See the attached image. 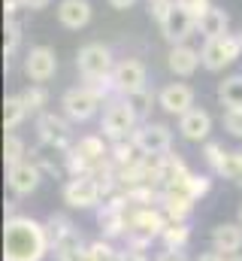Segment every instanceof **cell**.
I'll return each mask as SVG.
<instances>
[{"label":"cell","instance_id":"6da1fadb","mask_svg":"<svg viewBox=\"0 0 242 261\" xmlns=\"http://www.w3.org/2000/svg\"><path fill=\"white\" fill-rule=\"evenodd\" d=\"M46 225L31 216H9L3 228V261H43L49 255Z\"/></svg>","mask_w":242,"mask_h":261},{"label":"cell","instance_id":"7a4b0ae2","mask_svg":"<svg viewBox=\"0 0 242 261\" xmlns=\"http://www.w3.org/2000/svg\"><path fill=\"white\" fill-rule=\"evenodd\" d=\"M167 228V216L161 206H136L127 216V240L133 249H145L155 237H161Z\"/></svg>","mask_w":242,"mask_h":261},{"label":"cell","instance_id":"3957f363","mask_svg":"<svg viewBox=\"0 0 242 261\" xmlns=\"http://www.w3.org/2000/svg\"><path fill=\"white\" fill-rule=\"evenodd\" d=\"M136 113L133 107L127 103V97H118L106 107L103 113V137H109L112 143H121V140H130L133 130H136Z\"/></svg>","mask_w":242,"mask_h":261},{"label":"cell","instance_id":"277c9868","mask_svg":"<svg viewBox=\"0 0 242 261\" xmlns=\"http://www.w3.org/2000/svg\"><path fill=\"white\" fill-rule=\"evenodd\" d=\"M242 55V40L239 34H224V37H215V40H206L203 49H200V58L206 70H224L227 64H233Z\"/></svg>","mask_w":242,"mask_h":261},{"label":"cell","instance_id":"5b68a950","mask_svg":"<svg viewBox=\"0 0 242 261\" xmlns=\"http://www.w3.org/2000/svg\"><path fill=\"white\" fill-rule=\"evenodd\" d=\"M76 67H79L82 79L88 82V79H106V76H112L115 61H112V52H109L103 43H88V46L79 49Z\"/></svg>","mask_w":242,"mask_h":261},{"label":"cell","instance_id":"8992f818","mask_svg":"<svg viewBox=\"0 0 242 261\" xmlns=\"http://www.w3.org/2000/svg\"><path fill=\"white\" fill-rule=\"evenodd\" d=\"M100 100H103V97H100L91 85H79V88H70V91L64 94L60 107H64V116H67V119H73V122H88V119L97 116Z\"/></svg>","mask_w":242,"mask_h":261},{"label":"cell","instance_id":"52a82bcc","mask_svg":"<svg viewBox=\"0 0 242 261\" xmlns=\"http://www.w3.org/2000/svg\"><path fill=\"white\" fill-rule=\"evenodd\" d=\"M103 195H106V189H103V182H100L97 176H73V179H67V186H64V200H67L70 206H76V210L97 206Z\"/></svg>","mask_w":242,"mask_h":261},{"label":"cell","instance_id":"ba28073f","mask_svg":"<svg viewBox=\"0 0 242 261\" xmlns=\"http://www.w3.org/2000/svg\"><path fill=\"white\" fill-rule=\"evenodd\" d=\"M133 143L139 146L142 155H167L173 146V134L161 122H145L133 130Z\"/></svg>","mask_w":242,"mask_h":261},{"label":"cell","instance_id":"9c48e42d","mask_svg":"<svg viewBox=\"0 0 242 261\" xmlns=\"http://www.w3.org/2000/svg\"><path fill=\"white\" fill-rule=\"evenodd\" d=\"M145 79H148L145 64L136 61V58H124V61H118L115 70H112V85H115V91H118L121 97H127V94L145 88Z\"/></svg>","mask_w":242,"mask_h":261},{"label":"cell","instance_id":"30bf717a","mask_svg":"<svg viewBox=\"0 0 242 261\" xmlns=\"http://www.w3.org/2000/svg\"><path fill=\"white\" fill-rule=\"evenodd\" d=\"M55 70H58V58H55V52H52L49 46H37V49H31V52L24 55V73H27V79L37 82V85L49 82V79L55 76Z\"/></svg>","mask_w":242,"mask_h":261},{"label":"cell","instance_id":"8fae6325","mask_svg":"<svg viewBox=\"0 0 242 261\" xmlns=\"http://www.w3.org/2000/svg\"><path fill=\"white\" fill-rule=\"evenodd\" d=\"M161 31H164V37H167L173 46H179V43H185V40L197 31V18L176 3V6L170 9V15L161 21Z\"/></svg>","mask_w":242,"mask_h":261},{"label":"cell","instance_id":"7c38bea8","mask_svg":"<svg viewBox=\"0 0 242 261\" xmlns=\"http://www.w3.org/2000/svg\"><path fill=\"white\" fill-rule=\"evenodd\" d=\"M158 103H161V110H167L173 116H185L188 110H194V88L185 82H170L161 88Z\"/></svg>","mask_w":242,"mask_h":261},{"label":"cell","instance_id":"4fadbf2b","mask_svg":"<svg viewBox=\"0 0 242 261\" xmlns=\"http://www.w3.org/2000/svg\"><path fill=\"white\" fill-rule=\"evenodd\" d=\"M40 164H34V161H18V164H12V167H6V182H9V189L15 192V195H31L37 186H40Z\"/></svg>","mask_w":242,"mask_h":261},{"label":"cell","instance_id":"5bb4252c","mask_svg":"<svg viewBox=\"0 0 242 261\" xmlns=\"http://www.w3.org/2000/svg\"><path fill=\"white\" fill-rule=\"evenodd\" d=\"M203 158L212 167V173H218L224 179H236V182L242 179V167H239V161H236V152H224L218 143H209L206 152H203Z\"/></svg>","mask_w":242,"mask_h":261},{"label":"cell","instance_id":"9a60e30c","mask_svg":"<svg viewBox=\"0 0 242 261\" xmlns=\"http://www.w3.org/2000/svg\"><path fill=\"white\" fill-rule=\"evenodd\" d=\"M37 130H40V140L55 146V149H70V125L55 116V113H43L37 119Z\"/></svg>","mask_w":242,"mask_h":261},{"label":"cell","instance_id":"2e32d148","mask_svg":"<svg viewBox=\"0 0 242 261\" xmlns=\"http://www.w3.org/2000/svg\"><path fill=\"white\" fill-rule=\"evenodd\" d=\"M209 130H212V116H209L206 110H200V107H194V110H188L185 116H179V134L185 140H191V143L206 140Z\"/></svg>","mask_w":242,"mask_h":261},{"label":"cell","instance_id":"e0dca14e","mask_svg":"<svg viewBox=\"0 0 242 261\" xmlns=\"http://www.w3.org/2000/svg\"><path fill=\"white\" fill-rule=\"evenodd\" d=\"M167 64H170V70H173L176 76H194V73H197V67L203 64V58H200V52H197V49H191L188 43H179V46H173V49H170Z\"/></svg>","mask_w":242,"mask_h":261},{"label":"cell","instance_id":"ac0fdd59","mask_svg":"<svg viewBox=\"0 0 242 261\" xmlns=\"http://www.w3.org/2000/svg\"><path fill=\"white\" fill-rule=\"evenodd\" d=\"M58 18L64 28L79 31L91 21V3L88 0H60L58 3Z\"/></svg>","mask_w":242,"mask_h":261},{"label":"cell","instance_id":"d6986e66","mask_svg":"<svg viewBox=\"0 0 242 261\" xmlns=\"http://www.w3.org/2000/svg\"><path fill=\"white\" fill-rule=\"evenodd\" d=\"M212 249L224 255H236L242 249V225L239 222H224L212 231Z\"/></svg>","mask_w":242,"mask_h":261},{"label":"cell","instance_id":"ffe728a7","mask_svg":"<svg viewBox=\"0 0 242 261\" xmlns=\"http://www.w3.org/2000/svg\"><path fill=\"white\" fill-rule=\"evenodd\" d=\"M194 200L185 195H176V192H161V210L167 216V222H185L188 213H191Z\"/></svg>","mask_w":242,"mask_h":261},{"label":"cell","instance_id":"44dd1931","mask_svg":"<svg viewBox=\"0 0 242 261\" xmlns=\"http://www.w3.org/2000/svg\"><path fill=\"white\" fill-rule=\"evenodd\" d=\"M197 31L203 34V40H215V37H224L227 34V12L224 9H209L200 21H197Z\"/></svg>","mask_w":242,"mask_h":261},{"label":"cell","instance_id":"7402d4cb","mask_svg":"<svg viewBox=\"0 0 242 261\" xmlns=\"http://www.w3.org/2000/svg\"><path fill=\"white\" fill-rule=\"evenodd\" d=\"M27 113H31V110H27V103L21 100V94L6 97V103H3V128L15 130L21 122H24V116H27Z\"/></svg>","mask_w":242,"mask_h":261},{"label":"cell","instance_id":"603a6c76","mask_svg":"<svg viewBox=\"0 0 242 261\" xmlns=\"http://www.w3.org/2000/svg\"><path fill=\"white\" fill-rule=\"evenodd\" d=\"M188 237H191V228H188L185 222H167V228H164V234H161V243H164V249H170V252H182V246L188 243Z\"/></svg>","mask_w":242,"mask_h":261},{"label":"cell","instance_id":"cb8c5ba5","mask_svg":"<svg viewBox=\"0 0 242 261\" xmlns=\"http://www.w3.org/2000/svg\"><path fill=\"white\" fill-rule=\"evenodd\" d=\"M218 100L227 110H242V76H227L218 85Z\"/></svg>","mask_w":242,"mask_h":261},{"label":"cell","instance_id":"d4e9b609","mask_svg":"<svg viewBox=\"0 0 242 261\" xmlns=\"http://www.w3.org/2000/svg\"><path fill=\"white\" fill-rule=\"evenodd\" d=\"M70 234H73V225H70L64 216H52V219L46 222V237H49V246H52V249L60 246Z\"/></svg>","mask_w":242,"mask_h":261},{"label":"cell","instance_id":"484cf974","mask_svg":"<svg viewBox=\"0 0 242 261\" xmlns=\"http://www.w3.org/2000/svg\"><path fill=\"white\" fill-rule=\"evenodd\" d=\"M3 161H6V167L24 161V140H21L18 134H6V143H3Z\"/></svg>","mask_w":242,"mask_h":261},{"label":"cell","instance_id":"4316f807","mask_svg":"<svg viewBox=\"0 0 242 261\" xmlns=\"http://www.w3.org/2000/svg\"><path fill=\"white\" fill-rule=\"evenodd\" d=\"M21 100L27 103V110H43V107L49 103V94H46V88H43V85H37V82H34L31 88H24V91H21Z\"/></svg>","mask_w":242,"mask_h":261},{"label":"cell","instance_id":"83f0119b","mask_svg":"<svg viewBox=\"0 0 242 261\" xmlns=\"http://www.w3.org/2000/svg\"><path fill=\"white\" fill-rule=\"evenodd\" d=\"M88 249H91V261H124V255L115 252L106 240H97V243H91Z\"/></svg>","mask_w":242,"mask_h":261},{"label":"cell","instance_id":"f1b7e54d","mask_svg":"<svg viewBox=\"0 0 242 261\" xmlns=\"http://www.w3.org/2000/svg\"><path fill=\"white\" fill-rule=\"evenodd\" d=\"M127 103L133 107V113H136V116H145V113H148V107H152V94H148L145 88H139V91L127 94Z\"/></svg>","mask_w":242,"mask_h":261},{"label":"cell","instance_id":"f546056e","mask_svg":"<svg viewBox=\"0 0 242 261\" xmlns=\"http://www.w3.org/2000/svg\"><path fill=\"white\" fill-rule=\"evenodd\" d=\"M18 43H21V24H12V21H6V64H9L12 52L18 49Z\"/></svg>","mask_w":242,"mask_h":261},{"label":"cell","instance_id":"4dcf8cb0","mask_svg":"<svg viewBox=\"0 0 242 261\" xmlns=\"http://www.w3.org/2000/svg\"><path fill=\"white\" fill-rule=\"evenodd\" d=\"M176 3H179L182 9H188V12H191L197 21H200V18H203V15L212 9V3H209V0H176Z\"/></svg>","mask_w":242,"mask_h":261},{"label":"cell","instance_id":"1f68e13d","mask_svg":"<svg viewBox=\"0 0 242 261\" xmlns=\"http://www.w3.org/2000/svg\"><path fill=\"white\" fill-rule=\"evenodd\" d=\"M173 6H176V0H148V12H152L155 21H164Z\"/></svg>","mask_w":242,"mask_h":261},{"label":"cell","instance_id":"d6a6232c","mask_svg":"<svg viewBox=\"0 0 242 261\" xmlns=\"http://www.w3.org/2000/svg\"><path fill=\"white\" fill-rule=\"evenodd\" d=\"M224 130L233 134V137H242V110H227L224 113Z\"/></svg>","mask_w":242,"mask_h":261},{"label":"cell","instance_id":"836d02e7","mask_svg":"<svg viewBox=\"0 0 242 261\" xmlns=\"http://www.w3.org/2000/svg\"><path fill=\"white\" fill-rule=\"evenodd\" d=\"M3 9H6V21H12V24H21V12L27 9L21 0H6L3 3Z\"/></svg>","mask_w":242,"mask_h":261},{"label":"cell","instance_id":"e575fe53","mask_svg":"<svg viewBox=\"0 0 242 261\" xmlns=\"http://www.w3.org/2000/svg\"><path fill=\"white\" fill-rule=\"evenodd\" d=\"M197 261H230V255H224V252H218V249H212V252H203Z\"/></svg>","mask_w":242,"mask_h":261},{"label":"cell","instance_id":"d590c367","mask_svg":"<svg viewBox=\"0 0 242 261\" xmlns=\"http://www.w3.org/2000/svg\"><path fill=\"white\" fill-rule=\"evenodd\" d=\"M21 3H24L27 9H46V6H49L52 0H21Z\"/></svg>","mask_w":242,"mask_h":261},{"label":"cell","instance_id":"8d00e7d4","mask_svg":"<svg viewBox=\"0 0 242 261\" xmlns=\"http://www.w3.org/2000/svg\"><path fill=\"white\" fill-rule=\"evenodd\" d=\"M155 261H185V258H182V252H170V249H167L164 255H158Z\"/></svg>","mask_w":242,"mask_h":261},{"label":"cell","instance_id":"74e56055","mask_svg":"<svg viewBox=\"0 0 242 261\" xmlns=\"http://www.w3.org/2000/svg\"><path fill=\"white\" fill-rule=\"evenodd\" d=\"M133 3H136V0H109V6H112V9H130Z\"/></svg>","mask_w":242,"mask_h":261},{"label":"cell","instance_id":"f35d334b","mask_svg":"<svg viewBox=\"0 0 242 261\" xmlns=\"http://www.w3.org/2000/svg\"><path fill=\"white\" fill-rule=\"evenodd\" d=\"M236 161H239V167H242V149H236Z\"/></svg>","mask_w":242,"mask_h":261},{"label":"cell","instance_id":"ab89813d","mask_svg":"<svg viewBox=\"0 0 242 261\" xmlns=\"http://www.w3.org/2000/svg\"><path fill=\"white\" fill-rule=\"evenodd\" d=\"M230 261H242V255H233V258H230Z\"/></svg>","mask_w":242,"mask_h":261},{"label":"cell","instance_id":"60d3db41","mask_svg":"<svg viewBox=\"0 0 242 261\" xmlns=\"http://www.w3.org/2000/svg\"><path fill=\"white\" fill-rule=\"evenodd\" d=\"M239 225H242V206H239Z\"/></svg>","mask_w":242,"mask_h":261},{"label":"cell","instance_id":"b9f144b4","mask_svg":"<svg viewBox=\"0 0 242 261\" xmlns=\"http://www.w3.org/2000/svg\"><path fill=\"white\" fill-rule=\"evenodd\" d=\"M239 40H242V31H239Z\"/></svg>","mask_w":242,"mask_h":261},{"label":"cell","instance_id":"7bdbcfd3","mask_svg":"<svg viewBox=\"0 0 242 261\" xmlns=\"http://www.w3.org/2000/svg\"><path fill=\"white\" fill-rule=\"evenodd\" d=\"M239 186H242V179H239Z\"/></svg>","mask_w":242,"mask_h":261}]
</instances>
